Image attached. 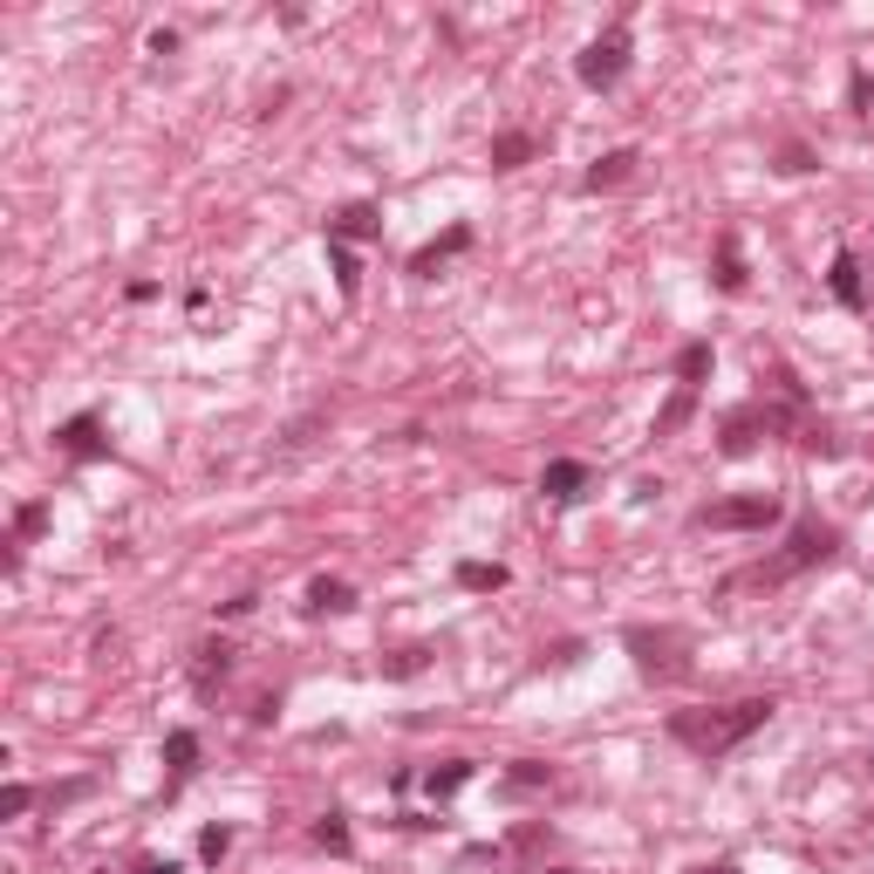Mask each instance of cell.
Segmentation results:
<instances>
[{
	"label": "cell",
	"mask_w": 874,
	"mask_h": 874,
	"mask_svg": "<svg viewBox=\"0 0 874 874\" xmlns=\"http://www.w3.org/2000/svg\"><path fill=\"white\" fill-rule=\"evenodd\" d=\"M772 697H738V704H718V710H669V738L690 745L697 759H725V751H738L751 731L772 725Z\"/></svg>",
	"instance_id": "cell-1"
},
{
	"label": "cell",
	"mask_w": 874,
	"mask_h": 874,
	"mask_svg": "<svg viewBox=\"0 0 874 874\" xmlns=\"http://www.w3.org/2000/svg\"><path fill=\"white\" fill-rule=\"evenodd\" d=\"M841 553V533H833L826 520H800L792 527V540H785V553L772 568H751V574H738V581H725V587H745V581H759V587H779V581H792L800 568H820V561H833Z\"/></svg>",
	"instance_id": "cell-2"
},
{
	"label": "cell",
	"mask_w": 874,
	"mask_h": 874,
	"mask_svg": "<svg viewBox=\"0 0 874 874\" xmlns=\"http://www.w3.org/2000/svg\"><path fill=\"white\" fill-rule=\"evenodd\" d=\"M574 75L587 90H615L622 75H628V21H615V28H602L594 42L574 55Z\"/></svg>",
	"instance_id": "cell-3"
},
{
	"label": "cell",
	"mask_w": 874,
	"mask_h": 874,
	"mask_svg": "<svg viewBox=\"0 0 874 874\" xmlns=\"http://www.w3.org/2000/svg\"><path fill=\"white\" fill-rule=\"evenodd\" d=\"M772 520H779V499L772 492H738V499H718V506L697 512V527H710V533H759Z\"/></svg>",
	"instance_id": "cell-4"
},
{
	"label": "cell",
	"mask_w": 874,
	"mask_h": 874,
	"mask_svg": "<svg viewBox=\"0 0 874 874\" xmlns=\"http://www.w3.org/2000/svg\"><path fill=\"white\" fill-rule=\"evenodd\" d=\"M779 424H785L779 410H766V404H745V410H731V417H725L718 451H725V458H745L751 445H759V430H779Z\"/></svg>",
	"instance_id": "cell-5"
},
{
	"label": "cell",
	"mask_w": 874,
	"mask_h": 874,
	"mask_svg": "<svg viewBox=\"0 0 874 874\" xmlns=\"http://www.w3.org/2000/svg\"><path fill=\"white\" fill-rule=\"evenodd\" d=\"M55 451H69V458H110V437H103V417H96V410H83V417H69V424H55Z\"/></svg>",
	"instance_id": "cell-6"
},
{
	"label": "cell",
	"mask_w": 874,
	"mask_h": 874,
	"mask_svg": "<svg viewBox=\"0 0 874 874\" xmlns=\"http://www.w3.org/2000/svg\"><path fill=\"white\" fill-rule=\"evenodd\" d=\"M383 232V206H370V198H355V206H342L335 219H329V240H376Z\"/></svg>",
	"instance_id": "cell-7"
},
{
	"label": "cell",
	"mask_w": 874,
	"mask_h": 874,
	"mask_svg": "<svg viewBox=\"0 0 874 874\" xmlns=\"http://www.w3.org/2000/svg\"><path fill=\"white\" fill-rule=\"evenodd\" d=\"M643 165V150H608V157H594V165L581 171V191H615V185H628V171Z\"/></svg>",
	"instance_id": "cell-8"
},
{
	"label": "cell",
	"mask_w": 874,
	"mask_h": 874,
	"mask_svg": "<svg viewBox=\"0 0 874 874\" xmlns=\"http://www.w3.org/2000/svg\"><path fill=\"white\" fill-rule=\"evenodd\" d=\"M540 492H547L553 506H568V499H581V492H587V465H581V458H553V465L540 471Z\"/></svg>",
	"instance_id": "cell-9"
},
{
	"label": "cell",
	"mask_w": 874,
	"mask_h": 874,
	"mask_svg": "<svg viewBox=\"0 0 874 874\" xmlns=\"http://www.w3.org/2000/svg\"><path fill=\"white\" fill-rule=\"evenodd\" d=\"M826 288H833V301H841V308H867V281H861V260L841 247V253H833V273H826Z\"/></svg>",
	"instance_id": "cell-10"
},
{
	"label": "cell",
	"mask_w": 874,
	"mask_h": 874,
	"mask_svg": "<svg viewBox=\"0 0 874 874\" xmlns=\"http://www.w3.org/2000/svg\"><path fill=\"white\" fill-rule=\"evenodd\" d=\"M226 677H232V643H226V635H212V643H198V656H191V684L212 690Z\"/></svg>",
	"instance_id": "cell-11"
},
{
	"label": "cell",
	"mask_w": 874,
	"mask_h": 874,
	"mask_svg": "<svg viewBox=\"0 0 874 874\" xmlns=\"http://www.w3.org/2000/svg\"><path fill=\"white\" fill-rule=\"evenodd\" d=\"M465 247H471V226H451L445 240H430V247H417V253H410V273H417V281H430V273L445 267L451 253H465Z\"/></svg>",
	"instance_id": "cell-12"
},
{
	"label": "cell",
	"mask_w": 874,
	"mask_h": 874,
	"mask_svg": "<svg viewBox=\"0 0 874 874\" xmlns=\"http://www.w3.org/2000/svg\"><path fill=\"white\" fill-rule=\"evenodd\" d=\"M301 608H308V615H342V608H355V587H348V581H335V574H314Z\"/></svg>",
	"instance_id": "cell-13"
},
{
	"label": "cell",
	"mask_w": 874,
	"mask_h": 874,
	"mask_svg": "<svg viewBox=\"0 0 874 874\" xmlns=\"http://www.w3.org/2000/svg\"><path fill=\"white\" fill-rule=\"evenodd\" d=\"M471 772H479L471 759H445V766H430V772H424V792H430L437 807H445V800H458V792L471 785Z\"/></svg>",
	"instance_id": "cell-14"
},
{
	"label": "cell",
	"mask_w": 874,
	"mask_h": 874,
	"mask_svg": "<svg viewBox=\"0 0 874 874\" xmlns=\"http://www.w3.org/2000/svg\"><path fill=\"white\" fill-rule=\"evenodd\" d=\"M329 267H335V294L355 301V288H363V267H355V253H348L342 240H329Z\"/></svg>",
	"instance_id": "cell-15"
},
{
	"label": "cell",
	"mask_w": 874,
	"mask_h": 874,
	"mask_svg": "<svg viewBox=\"0 0 874 874\" xmlns=\"http://www.w3.org/2000/svg\"><path fill=\"white\" fill-rule=\"evenodd\" d=\"M718 288H725V294H745V253H738L731 232L718 240Z\"/></svg>",
	"instance_id": "cell-16"
},
{
	"label": "cell",
	"mask_w": 874,
	"mask_h": 874,
	"mask_svg": "<svg viewBox=\"0 0 874 874\" xmlns=\"http://www.w3.org/2000/svg\"><path fill=\"white\" fill-rule=\"evenodd\" d=\"M710 376V342H690L684 355H677V389H690L697 396V383Z\"/></svg>",
	"instance_id": "cell-17"
},
{
	"label": "cell",
	"mask_w": 874,
	"mask_h": 874,
	"mask_svg": "<svg viewBox=\"0 0 874 874\" xmlns=\"http://www.w3.org/2000/svg\"><path fill=\"white\" fill-rule=\"evenodd\" d=\"M512 574L499 568V561H465L458 568V587H471V594H492V587H506Z\"/></svg>",
	"instance_id": "cell-18"
},
{
	"label": "cell",
	"mask_w": 874,
	"mask_h": 874,
	"mask_svg": "<svg viewBox=\"0 0 874 874\" xmlns=\"http://www.w3.org/2000/svg\"><path fill=\"white\" fill-rule=\"evenodd\" d=\"M165 766H171V779H185L198 766V731H171L165 738Z\"/></svg>",
	"instance_id": "cell-19"
},
{
	"label": "cell",
	"mask_w": 874,
	"mask_h": 874,
	"mask_svg": "<svg viewBox=\"0 0 874 874\" xmlns=\"http://www.w3.org/2000/svg\"><path fill=\"white\" fill-rule=\"evenodd\" d=\"M527 157H533V137H527V131H506V137H492V165H499V171L527 165Z\"/></svg>",
	"instance_id": "cell-20"
},
{
	"label": "cell",
	"mask_w": 874,
	"mask_h": 874,
	"mask_svg": "<svg viewBox=\"0 0 874 874\" xmlns=\"http://www.w3.org/2000/svg\"><path fill=\"white\" fill-rule=\"evenodd\" d=\"M424 669H430V649H396V656L383 663V677H389V684H410V677H424Z\"/></svg>",
	"instance_id": "cell-21"
},
{
	"label": "cell",
	"mask_w": 874,
	"mask_h": 874,
	"mask_svg": "<svg viewBox=\"0 0 874 874\" xmlns=\"http://www.w3.org/2000/svg\"><path fill=\"white\" fill-rule=\"evenodd\" d=\"M314 847L348 854V813H322V820H314Z\"/></svg>",
	"instance_id": "cell-22"
},
{
	"label": "cell",
	"mask_w": 874,
	"mask_h": 874,
	"mask_svg": "<svg viewBox=\"0 0 874 874\" xmlns=\"http://www.w3.org/2000/svg\"><path fill=\"white\" fill-rule=\"evenodd\" d=\"M42 533H49V506L34 499V506H21V512H14V540L28 547V540H42Z\"/></svg>",
	"instance_id": "cell-23"
},
{
	"label": "cell",
	"mask_w": 874,
	"mask_h": 874,
	"mask_svg": "<svg viewBox=\"0 0 874 874\" xmlns=\"http://www.w3.org/2000/svg\"><path fill=\"white\" fill-rule=\"evenodd\" d=\"M232 854V826H206V833H198V861H206V867H219Z\"/></svg>",
	"instance_id": "cell-24"
},
{
	"label": "cell",
	"mask_w": 874,
	"mask_h": 874,
	"mask_svg": "<svg viewBox=\"0 0 874 874\" xmlns=\"http://www.w3.org/2000/svg\"><path fill=\"white\" fill-rule=\"evenodd\" d=\"M506 779H512V785H520V792H533V785H547L553 772H547L540 759H512V772H506Z\"/></svg>",
	"instance_id": "cell-25"
},
{
	"label": "cell",
	"mask_w": 874,
	"mask_h": 874,
	"mask_svg": "<svg viewBox=\"0 0 874 874\" xmlns=\"http://www.w3.org/2000/svg\"><path fill=\"white\" fill-rule=\"evenodd\" d=\"M690 404H697V396H690V389H677V396H669V404H663V417H656V430H677V424L690 417Z\"/></svg>",
	"instance_id": "cell-26"
},
{
	"label": "cell",
	"mask_w": 874,
	"mask_h": 874,
	"mask_svg": "<svg viewBox=\"0 0 874 874\" xmlns=\"http://www.w3.org/2000/svg\"><path fill=\"white\" fill-rule=\"evenodd\" d=\"M28 807H34V792H28V785H21V779H14V785H8V792H0V820H21V813H28Z\"/></svg>",
	"instance_id": "cell-27"
},
{
	"label": "cell",
	"mask_w": 874,
	"mask_h": 874,
	"mask_svg": "<svg viewBox=\"0 0 874 874\" xmlns=\"http://www.w3.org/2000/svg\"><path fill=\"white\" fill-rule=\"evenodd\" d=\"M253 602H260V594H232V602H219V622H240V615H253Z\"/></svg>",
	"instance_id": "cell-28"
},
{
	"label": "cell",
	"mask_w": 874,
	"mask_h": 874,
	"mask_svg": "<svg viewBox=\"0 0 874 874\" xmlns=\"http://www.w3.org/2000/svg\"><path fill=\"white\" fill-rule=\"evenodd\" d=\"M847 96H854V110L874 103V75H867V69H854V90H847Z\"/></svg>",
	"instance_id": "cell-29"
},
{
	"label": "cell",
	"mask_w": 874,
	"mask_h": 874,
	"mask_svg": "<svg viewBox=\"0 0 874 874\" xmlns=\"http://www.w3.org/2000/svg\"><path fill=\"white\" fill-rule=\"evenodd\" d=\"M83 792H90V779H69V785L49 792V807H69V800H83Z\"/></svg>",
	"instance_id": "cell-30"
},
{
	"label": "cell",
	"mask_w": 874,
	"mask_h": 874,
	"mask_svg": "<svg viewBox=\"0 0 874 874\" xmlns=\"http://www.w3.org/2000/svg\"><path fill=\"white\" fill-rule=\"evenodd\" d=\"M137 874H178V861H157L150 854V861H137Z\"/></svg>",
	"instance_id": "cell-31"
},
{
	"label": "cell",
	"mask_w": 874,
	"mask_h": 874,
	"mask_svg": "<svg viewBox=\"0 0 874 874\" xmlns=\"http://www.w3.org/2000/svg\"><path fill=\"white\" fill-rule=\"evenodd\" d=\"M690 874H738L731 861H710V867H690Z\"/></svg>",
	"instance_id": "cell-32"
},
{
	"label": "cell",
	"mask_w": 874,
	"mask_h": 874,
	"mask_svg": "<svg viewBox=\"0 0 874 874\" xmlns=\"http://www.w3.org/2000/svg\"><path fill=\"white\" fill-rule=\"evenodd\" d=\"M547 874H568V867H547Z\"/></svg>",
	"instance_id": "cell-33"
},
{
	"label": "cell",
	"mask_w": 874,
	"mask_h": 874,
	"mask_svg": "<svg viewBox=\"0 0 874 874\" xmlns=\"http://www.w3.org/2000/svg\"><path fill=\"white\" fill-rule=\"evenodd\" d=\"M96 874H110V867H96Z\"/></svg>",
	"instance_id": "cell-34"
}]
</instances>
